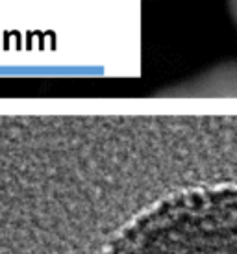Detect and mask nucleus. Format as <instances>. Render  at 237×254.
<instances>
[{"instance_id":"2","label":"nucleus","mask_w":237,"mask_h":254,"mask_svg":"<svg viewBox=\"0 0 237 254\" xmlns=\"http://www.w3.org/2000/svg\"><path fill=\"white\" fill-rule=\"evenodd\" d=\"M178 97H237V62H224L165 91Z\"/></svg>"},{"instance_id":"1","label":"nucleus","mask_w":237,"mask_h":254,"mask_svg":"<svg viewBox=\"0 0 237 254\" xmlns=\"http://www.w3.org/2000/svg\"><path fill=\"white\" fill-rule=\"evenodd\" d=\"M102 254H237V186L167 195L117 230Z\"/></svg>"},{"instance_id":"3","label":"nucleus","mask_w":237,"mask_h":254,"mask_svg":"<svg viewBox=\"0 0 237 254\" xmlns=\"http://www.w3.org/2000/svg\"><path fill=\"white\" fill-rule=\"evenodd\" d=\"M228 13H230V19L237 30V0H228Z\"/></svg>"}]
</instances>
